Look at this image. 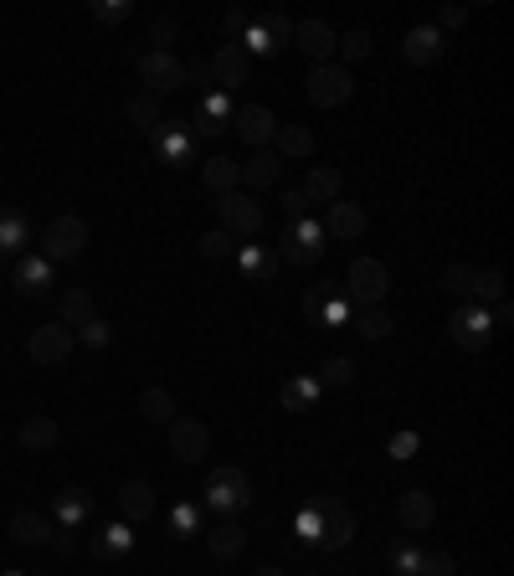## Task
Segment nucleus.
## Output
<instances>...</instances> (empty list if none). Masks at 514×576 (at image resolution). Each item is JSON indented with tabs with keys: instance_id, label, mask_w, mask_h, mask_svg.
I'll return each instance as SVG.
<instances>
[{
	"instance_id": "34",
	"label": "nucleus",
	"mask_w": 514,
	"mask_h": 576,
	"mask_svg": "<svg viewBox=\"0 0 514 576\" xmlns=\"http://www.w3.org/2000/svg\"><path fill=\"white\" fill-rule=\"evenodd\" d=\"M468 294L479 304H499L504 299V273L499 268H473L468 273Z\"/></svg>"
},
{
	"instance_id": "13",
	"label": "nucleus",
	"mask_w": 514,
	"mask_h": 576,
	"mask_svg": "<svg viewBox=\"0 0 514 576\" xmlns=\"http://www.w3.org/2000/svg\"><path fill=\"white\" fill-rule=\"evenodd\" d=\"M396 520H401V530H412V535L432 530L437 525V499L427 489H401L396 494Z\"/></svg>"
},
{
	"instance_id": "36",
	"label": "nucleus",
	"mask_w": 514,
	"mask_h": 576,
	"mask_svg": "<svg viewBox=\"0 0 514 576\" xmlns=\"http://www.w3.org/2000/svg\"><path fill=\"white\" fill-rule=\"evenodd\" d=\"M201 515H206V510H201L196 499H180L175 510H170V535H175V540H191V535H201Z\"/></svg>"
},
{
	"instance_id": "1",
	"label": "nucleus",
	"mask_w": 514,
	"mask_h": 576,
	"mask_svg": "<svg viewBox=\"0 0 514 576\" xmlns=\"http://www.w3.org/2000/svg\"><path fill=\"white\" fill-rule=\"evenodd\" d=\"M247 504H252V479L242 474V468H237V463H227V468H211L201 510H216V515H242Z\"/></svg>"
},
{
	"instance_id": "7",
	"label": "nucleus",
	"mask_w": 514,
	"mask_h": 576,
	"mask_svg": "<svg viewBox=\"0 0 514 576\" xmlns=\"http://www.w3.org/2000/svg\"><path fill=\"white\" fill-rule=\"evenodd\" d=\"M319 504V515H324V530H319V551H345L350 546V535H355V515H350V504L335 499V494H314Z\"/></svg>"
},
{
	"instance_id": "33",
	"label": "nucleus",
	"mask_w": 514,
	"mask_h": 576,
	"mask_svg": "<svg viewBox=\"0 0 514 576\" xmlns=\"http://www.w3.org/2000/svg\"><path fill=\"white\" fill-rule=\"evenodd\" d=\"M391 330H396V319H391L386 309H360V319H355V335H360L365 345L391 340Z\"/></svg>"
},
{
	"instance_id": "49",
	"label": "nucleus",
	"mask_w": 514,
	"mask_h": 576,
	"mask_svg": "<svg viewBox=\"0 0 514 576\" xmlns=\"http://www.w3.org/2000/svg\"><path fill=\"white\" fill-rule=\"evenodd\" d=\"M417 576H458V561H453L448 551H422Z\"/></svg>"
},
{
	"instance_id": "55",
	"label": "nucleus",
	"mask_w": 514,
	"mask_h": 576,
	"mask_svg": "<svg viewBox=\"0 0 514 576\" xmlns=\"http://www.w3.org/2000/svg\"><path fill=\"white\" fill-rule=\"evenodd\" d=\"M175 31H180V21H175V16H160V21H155V31H150V42H155L150 52H165V47L175 42Z\"/></svg>"
},
{
	"instance_id": "8",
	"label": "nucleus",
	"mask_w": 514,
	"mask_h": 576,
	"mask_svg": "<svg viewBox=\"0 0 514 576\" xmlns=\"http://www.w3.org/2000/svg\"><path fill=\"white\" fill-rule=\"evenodd\" d=\"M139 78H144V93H175V88H186V62H175L170 52H144L139 57Z\"/></svg>"
},
{
	"instance_id": "39",
	"label": "nucleus",
	"mask_w": 514,
	"mask_h": 576,
	"mask_svg": "<svg viewBox=\"0 0 514 576\" xmlns=\"http://www.w3.org/2000/svg\"><path fill=\"white\" fill-rule=\"evenodd\" d=\"M371 47H376V36L365 31V26H355V31L340 36V47H335V52H340L345 62H365V57H371Z\"/></svg>"
},
{
	"instance_id": "17",
	"label": "nucleus",
	"mask_w": 514,
	"mask_h": 576,
	"mask_svg": "<svg viewBox=\"0 0 514 576\" xmlns=\"http://www.w3.org/2000/svg\"><path fill=\"white\" fill-rule=\"evenodd\" d=\"M360 232H365V206H355V201H329L324 206V237L355 242Z\"/></svg>"
},
{
	"instance_id": "9",
	"label": "nucleus",
	"mask_w": 514,
	"mask_h": 576,
	"mask_svg": "<svg viewBox=\"0 0 514 576\" xmlns=\"http://www.w3.org/2000/svg\"><path fill=\"white\" fill-rule=\"evenodd\" d=\"M72 345H78V335H72L67 324H42V330H31L26 355L36 366H62V360H72Z\"/></svg>"
},
{
	"instance_id": "11",
	"label": "nucleus",
	"mask_w": 514,
	"mask_h": 576,
	"mask_svg": "<svg viewBox=\"0 0 514 576\" xmlns=\"http://www.w3.org/2000/svg\"><path fill=\"white\" fill-rule=\"evenodd\" d=\"M232 124H237V139H242V144H252V150H273V134H278L273 108L247 103V108H237V114H232Z\"/></svg>"
},
{
	"instance_id": "35",
	"label": "nucleus",
	"mask_w": 514,
	"mask_h": 576,
	"mask_svg": "<svg viewBox=\"0 0 514 576\" xmlns=\"http://www.w3.org/2000/svg\"><path fill=\"white\" fill-rule=\"evenodd\" d=\"M139 417H144V422H175V396H170L165 386L139 391Z\"/></svg>"
},
{
	"instance_id": "29",
	"label": "nucleus",
	"mask_w": 514,
	"mask_h": 576,
	"mask_svg": "<svg viewBox=\"0 0 514 576\" xmlns=\"http://www.w3.org/2000/svg\"><path fill=\"white\" fill-rule=\"evenodd\" d=\"M124 114L134 119V129H139L144 139H150V134L160 129V98H155V93H144V88H139V93H134V98L124 103Z\"/></svg>"
},
{
	"instance_id": "38",
	"label": "nucleus",
	"mask_w": 514,
	"mask_h": 576,
	"mask_svg": "<svg viewBox=\"0 0 514 576\" xmlns=\"http://www.w3.org/2000/svg\"><path fill=\"white\" fill-rule=\"evenodd\" d=\"M252 21H257V26H263V31H268V42H273V52L293 42V21H288L283 11H257Z\"/></svg>"
},
{
	"instance_id": "22",
	"label": "nucleus",
	"mask_w": 514,
	"mask_h": 576,
	"mask_svg": "<svg viewBox=\"0 0 514 576\" xmlns=\"http://www.w3.org/2000/svg\"><path fill=\"white\" fill-rule=\"evenodd\" d=\"M278 175H283V160H278L273 150H257V155L242 165V186H247V191H268V186H278Z\"/></svg>"
},
{
	"instance_id": "51",
	"label": "nucleus",
	"mask_w": 514,
	"mask_h": 576,
	"mask_svg": "<svg viewBox=\"0 0 514 576\" xmlns=\"http://www.w3.org/2000/svg\"><path fill=\"white\" fill-rule=\"evenodd\" d=\"M468 263H448L443 268V278H437V288H443V294H468Z\"/></svg>"
},
{
	"instance_id": "58",
	"label": "nucleus",
	"mask_w": 514,
	"mask_h": 576,
	"mask_svg": "<svg viewBox=\"0 0 514 576\" xmlns=\"http://www.w3.org/2000/svg\"><path fill=\"white\" fill-rule=\"evenodd\" d=\"M463 21H468V6H448V11H443V21H437V31H458Z\"/></svg>"
},
{
	"instance_id": "4",
	"label": "nucleus",
	"mask_w": 514,
	"mask_h": 576,
	"mask_svg": "<svg viewBox=\"0 0 514 576\" xmlns=\"http://www.w3.org/2000/svg\"><path fill=\"white\" fill-rule=\"evenodd\" d=\"M83 247H88L83 216H57V222H47V232H42V258L47 263H67V258H78Z\"/></svg>"
},
{
	"instance_id": "3",
	"label": "nucleus",
	"mask_w": 514,
	"mask_h": 576,
	"mask_svg": "<svg viewBox=\"0 0 514 576\" xmlns=\"http://www.w3.org/2000/svg\"><path fill=\"white\" fill-rule=\"evenodd\" d=\"M386 288H391L386 263H376V258H355V263H350V278H345V299H350V304H360V309H381Z\"/></svg>"
},
{
	"instance_id": "18",
	"label": "nucleus",
	"mask_w": 514,
	"mask_h": 576,
	"mask_svg": "<svg viewBox=\"0 0 514 576\" xmlns=\"http://www.w3.org/2000/svg\"><path fill=\"white\" fill-rule=\"evenodd\" d=\"M155 504H160V494H155L150 479H124V484H119V510H124L129 525H134V520H150Z\"/></svg>"
},
{
	"instance_id": "59",
	"label": "nucleus",
	"mask_w": 514,
	"mask_h": 576,
	"mask_svg": "<svg viewBox=\"0 0 514 576\" xmlns=\"http://www.w3.org/2000/svg\"><path fill=\"white\" fill-rule=\"evenodd\" d=\"M52 551H57V556H72V530H67V535H52Z\"/></svg>"
},
{
	"instance_id": "12",
	"label": "nucleus",
	"mask_w": 514,
	"mask_h": 576,
	"mask_svg": "<svg viewBox=\"0 0 514 576\" xmlns=\"http://www.w3.org/2000/svg\"><path fill=\"white\" fill-rule=\"evenodd\" d=\"M170 453H175L180 463H201V458L211 453V432H206V422H196V417H175V422H170Z\"/></svg>"
},
{
	"instance_id": "54",
	"label": "nucleus",
	"mask_w": 514,
	"mask_h": 576,
	"mask_svg": "<svg viewBox=\"0 0 514 576\" xmlns=\"http://www.w3.org/2000/svg\"><path fill=\"white\" fill-rule=\"evenodd\" d=\"M186 129H191V139H222L232 124H216V119H206V114H196V119H186Z\"/></svg>"
},
{
	"instance_id": "61",
	"label": "nucleus",
	"mask_w": 514,
	"mask_h": 576,
	"mask_svg": "<svg viewBox=\"0 0 514 576\" xmlns=\"http://www.w3.org/2000/svg\"><path fill=\"white\" fill-rule=\"evenodd\" d=\"M6 576H26V571H6Z\"/></svg>"
},
{
	"instance_id": "14",
	"label": "nucleus",
	"mask_w": 514,
	"mask_h": 576,
	"mask_svg": "<svg viewBox=\"0 0 514 576\" xmlns=\"http://www.w3.org/2000/svg\"><path fill=\"white\" fill-rule=\"evenodd\" d=\"M293 47H304L309 57H314V67L340 47V31L329 26V21H319V16H309V21H293Z\"/></svg>"
},
{
	"instance_id": "25",
	"label": "nucleus",
	"mask_w": 514,
	"mask_h": 576,
	"mask_svg": "<svg viewBox=\"0 0 514 576\" xmlns=\"http://www.w3.org/2000/svg\"><path fill=\"white\" fill-rule=\"evenodd\" d=\"M16 288L21 294H47L52 288V263L36 252V258H16Z\"/></svg>"
},
{
	"instance_id": "40",
	"label": "nucleus",
	"mask_w": 514,
	"mask_h": 576,
	"mask_svg": "<svg viewBox=\"0 0 514 576\" xmlns=\"http://www.w3.org/2000/svg\"><path fill=\"white\" fill-rule=\"evenodd\" d=\"M314 381H319V386H350V381H355V360H350V355H329Z\"/></svg>"
},
{
	"instance_id": "16",
	"label": "nucleus",
	"mask_w": 514,
	"mask_h": 576,
	"mask_svg": "<svg viewBox=\"0 0 514 576\" xmlns=\"http://www.w3.org/2000/svg\"><path fill=\"white\" fill-rule=\"evenodd\" d=\"M448 42H443V31L437 26H412L407 36H401V57L417 62V67H432V62H443Z\"/></svg>"
},
{
	"instance_id": "50",
	"label": "nucleus",
	"mask_w": 514,
	"mask_h": 576,
	"mask_svg": "<svg viewBox=\"0 0 514 576\" xmlns=\"http://www.w3.org/2000/svg\"><path fill=\"white\" fill-rule=\"evenodd\" d=\"M93 16H98L103 26H119V21L134 16V6H129V0H93Z\"/></svg>"
},
{
	"instance_id": "44",
	"label": "nucleus",
	"mask_w": 514,
	"mask_h": 576,
	"mask_svg": "<svg viewBox=\"0 0 514 576\" xmlns=\"http://www.w3.org/2000/svg\"><path fill=\"white\" fill-rule=\"evenodd\" d=\"M350 319H355V304L335 288V294H329V304H324V314H319V324H329V330H345Z\"/></svg>"
},
{
	"instance_id": "57",
	"label": "nucleus",
	"mask_w": 514,
	"mask_h": 576,
	"mask_svg": "<svg viewBox=\"0 0 514 576\" xmlns=\"http://www.w3.org/2000/svg\"><path fill=\"white\" fill-rule=\"evenodd\" d=\"M247 21H252L247 11H227V16H222V36H227V42H242V31H247Z\"/></svg>"
},
{
	"instance_id": "28",
	"label": "nucleus",
	"mask_w": 514,
	"mask_h": 576,
	"mask_svg": "<svg viewBox=\"0 0 514 576\" xmlns=\"http://www.w3.org/2000/svg\"><path fill=\"white\" fill-rule=\"evenodd\" d=\"M278 242H299L304 252H314V258H319L329 237H324V222H319V216H299V222H288V227H283Z\"/></svg>"
},
{
	"instance_id": "41",
	"label": "nucleus",
	"mask_w": 514,
	"mask_h": 576,
	"mask_svg": "<svg viewBox=\"0 0 514 576\" xmlns=\"http://www.w3.org/2000/svg\"><path fill=\"white\" fill-rule=\"evenodd\" d=\"M196 247H201V258H211V263H227L232 252H237V237H232V232H222V227H216V232H206V237H201Z\"/></svg>"
},
{
	"instance_id": "5",
	"label": "nucleus",
	"mask_w": 514,
	"mask_h": 576,
	"mask_svg": "<svg viewBox=\"0 0 514 576\" xmlns=\"http://www.w3.org/2000/svg\"><path fill=\"white\" fill-rule=\"evenodd\" d=\"M309 103L314 108H340V103H350V93H355V78H350V67H335V62H319L314 72H309Z\"/></svg>"
},
{
	"instance_id": "47",
	"label": "nucleus",
	"mask_w": 514,
	"mask_h": 576,
	"mask_svg": "<svg viewBox=\"0 0 514 576\" xmlns=\"http://www.w3.org/2000/svg\"><path fill=\"white\" fill-rule=\"evenodd\" d=\"M201 114H206V119H216V124H232V114H237V108H232V93L211 88V93H206V103H201Z\"/></svg>"
},
{
	"instance_id": "43",
	"label": "nucleus",
	"mask_w": 514,
	"mask_h": 576,
	"mask_svg": "<svg viewBox=\"0 0 514 576\" xmlns=\"http://www.w3.org/2000/svg\"><path fill=\"white\" fill-rule=\"evenodd\" d=\"M335 288H340V283H329V278H319L314 288H304V304H299V309H304L309 324H319V314H324V304H329V294H335Z\"/></svg>"
},
{
	"instance_id": "26",
	"label": "nucleus",
	"mask_w": 514,
	"mask_h": 576,
	"mask_svg": "<svg viewBox=\"0 0 514 576\" xmlns=\"http://www.w3.org/2000/svg\"><path fill=\"white\" fill-rule=\"evenodd\" d=\"M11 535L21 540V546H47V540H52V520L36 515V510H16L11 515Z\"/></svg>"
},
{
	"instance_id": "24",
	"label": "nucleus",
	"mask_w": 514,
	"mask_h": 576,
	"mask_svg": "<svg viewBox=\"0 0 514 576\" xmlns=\"http://www.w3.org/2000/svg\"><path fill=\"white\" fill-rule=\"evenodd\" d=\"M273 155H278V160H309V155H314V134H309L304 124H283V129L273 134Z\"/></svg>"
},
{
	"instance_id": "21",
	"label": "nucleus",
	"mask_w": 514,
	"mask_h": 576,
	"mask_svg": "<svg viewBox=\"0 0 514 576\" xmlns=\"http://www.w3.org/2000/svg\"><path fill=\"white\" fill-rule=\"evenodd\" d=\"M31 242V227L16 206H0V258H21Z\"/></svg>"
},
{
	"instance_id": "10",
	"label": "nucleus",
	"mask_w": 514,
	"mask_h": 576,
	"mask_svg": "<svg viewBox=\"0 0 514 576\" xmlns=\"http://www.w3.org/2000/svg\"><path fill=\"white\" fill-rule=\"evenodd\" d=\"M150 144H155V155H160L170 170L191 165V150H196V139H191L186 119H160V129L150 134Z\"/></svg>"
},
{
	"instance_id": "42",
	"label": "nucleus",
	"mask_w": 514,
	"mask_h": 576,
	"mask_svg": "<svg viewBox=\"0 0 514 576\" xmlns=\"http://www.w3.org/2000/svg\"><path fill=\"white\" fill-rule=\"evenodd\" d=\"M319 530H324V515H319V504L309 499L304 510H299V520H293V535H299L304 546H319Z\"/></svg>"
},
{
	"instance_id": "19",
	"label": "nucleus",
	"mask_w": 514,
	"mask_h": 576,
	"mask_svg": "<svg viewBox=\"0 0 514 576\" xmlns=\"http://www.w3.org/2000/svg\"><path fill=\"white\" fill-rule=\"evenodd\" d=\"M304 201L309 206H329V201H340V191H345V175L340 170H329V165H314L309 175H304Z\"/></svg>"
},
{
	"instance_id": "6",
	"label": "nucleus",
	"mask_w": 514,
	"mask_h": 576,
	"mask_svg": "<svg viewBox=\"0 0 514 576\" xmlns=\"http://www.w3.org/2000/svg\"><path fill=\"white\" fill-rule=\"evenodd\" d=\"M216 216H222V232L232 237H252V232H263V206H257V196L247 191H232V196H216Z\"/></svg>"
},
{
	"instance_id": "32",
	"label": "nucleus",
	"mask_w": 514,
	"mask_h": 576,
	"mask_svg": "<svg viewBox=\"0 0 514 576\" xmlns=\"http://www.w3.org/2000/svg\"><path fill=\"white\" fill-rule=\"evenodd\" d=\"M319 381L314 376H293L288 386H283V396H278V402H283V412H309L314 402H319Z\"/></svg>"
},
{
	"instance_id": "60",
	"label": "nucleus",
	"mask_w": 514,
	"mask_h": 576,
	"mask_svg": "<svg viewBox=\"0 0 514 576\" xmlns=\"http://www.w3.org/2000/svg\"><path fill=\"white\" fill-rule=\"evenodd\" d=\"M252 576H283V571H278V566H257Z\"/></svg>"
},
{
	"instance_id": "15",
	"label": "nucleus",
	"mask_w": 514,
	"mask_h": 576,
	"mask_svg": "<svg viewBox=\"0 0 514 576\" xmlns=\"http://www.w3.org/2000/svg\"><path fill=\"white\" fill-rule=\"evenodd\" d=\"M206 62H211V78H216V88H222V93H232V88L247 83V52L237 42H222Z\"/></svg>"
},
{
	"instance_id": "52",
	"label": "nucleus",
	"mask_w": 514,
	"mask_h": 576,
	"mask_svg": "<svg viewBox=\"0 0 514 576\" xmlns=\"http://www.w3.org/2000/svg\"><path fill=\"white\" fill-rule=\"evenodd\" d=\"M417 443H422L417 432H396V438L386 443V453H391L396 463H407V458H417Z\"/></svg>"
},
{
	"instance_id": "46",
	"label": "nucleus",
	"mask_w": 514,
	"mask_h": 576,
	"mask_svg": "<svg viewBox=\"0 0 514 576\" xmlns=\"http://www.w3.org/2000/svg\"><path fill=\"white\" fill-rule=\"evenodd\" d=\"M237 268H242L252 283H263L273 263H268V252H263V247H237Z\"/></svg>"
},
{
	"instance_id": "37",
	"label": "nucleus",
	"mask_w": 514,
	"mask_h": 576,
	"mask_svg": "<svg viewBox=\"0 0 514 576\" xmlns=\"http://www.w3.org/2000/svg\"><path fill=\"white\" fill-rule=\"evenodd\" d=\"M93 551H98L103 561H108V556H129V551H134V530H129V525H108V530L93 540Z\"/></svg>"
},
{
	"instance_id": "20",
	"label": "nucleus",
	"mask_w": 514,
	"mask_h": 576,
	"mask_svg": "<svg viewBox=\"0 0 514 576\" xmlns=\"http://www.w3.org/2000/svg\"><path fill=\"white\" fill-rule=\"evenodd\" d=\"M201 180H206L211 196H232V191L242 186V165H237L232 155H211V160L201 165Z\"/></svg>"
},
{
	"instance_id": "45",
	"label": "nucleus",
	"mask_w": 514,
	"mask_h": 576,
	"mask_svg": "<svg viewBox=\"0 0 514 576\" xmlns=\"http://www.w3.org/2000/svg\"><path fill=\"white\" fill-rule=\"evenodd\" d=\"M72 335H78V345H88V350H108V340H114V324L93 314L83 330H72Z\"/></svg>"
},
{
	"instance_id": "53",
	"label": "nucleus",
	"mask_w": 514,
	"mask_h": 576,
	"mask_svg": "<svg viewBox=\"0 0 514 576\" xmlns=\"http://www.w3.org/2000/svg\"><path fill=\"white\" fill-rule=\"evenodd\" d=\"M278 206L288 211V222H299V216H309V201H304V191H299V186L278 191Z\"/></svg>"
},
{
	"instance_id": "2",
	"label": "nucleus",
	"mask_w": 514,
	"mask_h": 576,
	"mask_svg": "<svg viewBox=\"0 0 514 576\" xmlns=\"http://www.w3.org/2000/svg\"><path fill=\"white\" fill-rule=\"evenodd\" d=\"M448 335H453V345L458 350H473V355H479V350H489L494 345V319H489V309L484 304H458L453 309V319H448Z\"/></svg>"
},
{
	"instance_id": "48",
	"label": "nucleus",
	"mask_w": 514,
	"mask_h": 576,
	"mask_svg": "<svg viewBox=\"0 0 514 576\" xmlns=\"http://www.w3.org/2000/svg\"><path fill=\"white\" fill-rule=\"evenodd\" d=\"M417 566H422V551L407 546V540H396V546H391V571L396 576H417Z\"/></svg>"
},
{
	"instance_id": "27",
	"label": "nucleus",
	"mask_w": 514,
	"mask_h": 576,
	"mask_svg": "<svg viewBox=\"0 0 514 576\" xmlns=\"http://www.w3.org/2000/svg\"><path fill=\"white\" fill-rule=\"evenodd\" d=\"M206 546H211V556H216V561H237V556L247 551V535H242V525H237V520H227V525H216V530L206 535Z\"/></svg>"
},
{
	"instance_id": "23",
	"label": "nucleus",
	"mask_w": 514,
	"mask_h": 576,
	"mask_svg": "<svg viewBox=\"0 0 514 576\" xmlns=\"http://www.w3.org/2000/svg\"><path fill=\"white\" fill-rule=\"evenodd\" d=\"M88 510H93V494H88V489H78V484L62 489V494L52 499V515H57L67 530H78V525L88 520Z\"/></svg>"
},
{
	"instance_id": "30",
	"label": "nucleus",
	"mask_w": 514,
	"mask_h": 576,
	"mask_svg": "<svg viewBox=\"0 0 514 576\" xmlns=\"http://www.w3.org/2000/svg\"><path fill=\"white\" fill-rule=\"evenodd\" d=\"M57 438H62L57 417H31V422H21V448H31V453L57 448Z\"/></svg>"
},
{
	"instance_id": "56",
	"label": "nucleus",
	"mask_w": 514,
	"mask_h": 576,
	"mask_svg": "<svg viewBox=\"0 0 514 576\" xmlns=\"http://www.w3.org/2000/svg\"><path fill=\"white\" fill-rule=\"evenodd\" d=\"M186 83H196V88H206V93L216 88V78H211V62H206V57H196V62L186 67Z\"/></svg>"
},
{
	"instance_id": "31",
	"label": "nucleus",
	"mask_w": 514,
	"mask_h": 576,
	"mask_svg": "<svg viewBox=\"0 0 514 576\" xmlns=\"http://www.w3.org/2000/svg\"><path fill=\"white\" fill-rule=\"evenodd\" d=\"M93 314H98V304H93L88 288H67V294H62V324H67V330H83Z\"/></svg>"
}]
</instances>
